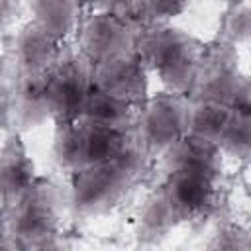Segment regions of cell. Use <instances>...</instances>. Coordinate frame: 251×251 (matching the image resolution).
Segmentation results:
<instances>
[{
	"label": "cell",
	"mask_w": 251,
	"mask_h": 251,
	"mask_svg": "<svg viewBox=\"0 0 251 251\" xmlns=\"http://www.w3.org/2000/svg\"><path fill=\"white\" fill-rule=\"evenodd\" d=\"M135 51L165 90L188 96L204 51L202 41L171 24H141Z\"/></svg>",
	"instance_id": "cell-1"
},
{
	"label": "cell",
	"mask_w": 251,
	"mask_h": 251,
	"mask_svg": "<svg viewBox=\"0 0 251 251\" xmlns=\"http://www.w3.org/2000/svg\"><path fill=\"white\" fill-rule=\"evenodd\" d=\"M147 159L139 149L120 161L82 167L71 173L69 204L78 216H98L116 208L143 169Z\"/></svg>",
	"instance_id": "cell-2"
},
{
	"label": "cell",
	"mask_w": 251,
	"mask_h": 251,
	"mask_svg": "<svg viewBox=\"0 0 251 251\" xmlns=\"http://www.w3.org/2000/svg\"><path fill=\"white\" fill-rule=\"evenodd\" d=\"M6 235L14 245L45 247L61 231V192L49 178L35 182L4 214Z\"/></svg>",
	"instance_id": "cell-3"
},
{
	"label": "cell",
	"mask_w": 251,
	"mask_h": 251,
	"mask_svg": "<svg viewBox=\"0 0 251 251\" xmlns=\"http://www.w3.org/2000/svg\"><path fill=\"white\" fill-rule=\"evenodd\" d=\"M190 98L186 94L163 90L149 94L137 108L131 133L139 151L151 157H163L184 133L188 126Z\"/></svg>",
	"instance_id": "cell-4"
},
{
	"label": "cell",
	"mask_w": 251,
	"mask_h": 251,
	"mask_svg": "<svg viewBox=\"0 0 251 251\" xmlns=\"http://www.w3.org/2000/svg\"><path fill=\"white\" fill-rule=\"evenodd\" d=\"M92 86V63L78 47L63 45L47 71L49 112L55 124L78 120Z\"/></svg>",
	"instance_id": "cell-5"
},
{
	"label": "cell",
	"mask_w": 251,
	"mask_h": 251,
	"mask_svg": "<svg viewBox=\"0 0 251 251\" xmlns=\"http://www.w3.org/2000/svg\"><path fill=\"white\" fill-rule=\"evenodd\" d=\"M247 86L249 80L239 67L237 47L216 39L214 43L204 45L188 98L220 100L231 106L233 98Z\"/></svg>",
	"instance_id": "cell-6"
},
{
	"label": "cell",
	"mask_w": 251,
	"mask_h": 251,
	"mask_svg": "<svg viewBox=\"0 0 251 251\" xmlns=\"http://www.w3.org/2000/svg\"><path fill=\"white\" fill-rule=\"evenodd\" d=\"M159 186L178 226L202 222L218 210V176L190 169H167V176Z\"/></svg>",
	"instance_id": "cell-7"
},
{
	"label": "cell",
	"mask_w": 251,
	"mask_h": 251,
	"mask_svg": "<svg viewBox=\"0 0 251 251\" xmlns=\"http://www.w3.org/2000/svg\"><path fill=\"white\" fill-rule=\"evenodd\" d=\"M139 25L110 12L92 10L78 24V51L94 65L135 49Z\"/></svg>",
	"instance_id": "cell-8"
},
{
	"label": "cell",
	"mask_w": 251,
	"mask_h": 251,
	"mask_svg": "<svg viewBox=\"0 0 251 251\" xmlns=\"http://www.w3.org/2000/svg\"><path fill=\"white\" fill-rule=\"evenodd\" d=\"M92 84L112 96L139 106L149 96V71L137 51L92 67Z\"/></svg>",
	"instance_id": "cell-9"
},
{
	"label": "cell",
	"mask_w": 251,
	"mask_h": 251,
	"mask_svg": "<svg viewBox=\"0 0 251 251\" xmlns=\"http://www.w3.org/2000/svg\"><path fill=\"white\" fill-rule=\"evenodd\" d=\"M37 173L20 131H12L0 147V212L8 208L35 182Z\"/></svg>",
	"instance_id": "cell-10"
},
{
	"label": "cell",
	"mask_w": 251,
	"mask_h": 251,
	"mask_svg": "<svg viewBox=\"0 0 251 251\" xmlns=\"http://www.w3.org/2000/svg\"><path fill=\"white\" fill-rule=\"evenodd\" d=\"M135 149L139 147L133 139L131 129H114V127L80 122L78 169L100 165V163H110V161H120Z\"/></svg>",
	"instance_id": "cell-11"
},
{
	"label": "cell",
	"mask_w": 251,
	"mask_h": 251,
	"mask_svg": "<svg viewBox=\"0 0 251 251\" xmlns=\"http://www.w3.org/2000/svg\"><path fill=\"white\" fill-rule=\"evenodd\" d=\"M61 43L49 37L33 22L24 24L14 39L12 57L16 75H43L55 63Z\"/></svg>",
	"instance_id": "cell-12"
},
{
	"label": "cell",
	"mask_w": 251,
	"mask_h": 251,
	"mask_svg": "<svg viewBox=\"0 0 251 251\" xmlns=\"http://www.w3.org/2000/svg\"><path fill=\"white\" fill-rule=\"evenodd\" d=\"M167 169H190L222 178L224 153L220 145L184 133L165 155Z\"/></svg>",
	"instance_id": "cell-13"
},
{
	"label": "cell",
	"mask_w": 251,
	"mask_h": 251,
	"mask_svg": "<svg viewBox=\"0 0 251 251\" xmlns=\"http://www.w3.org/2000/svg\"><path fill=\"white\" fill-rule=\"evenodd\" d=\"M80 6L82 0H27L29 22L65 45L80 24Z\"/></svg>",
	"instance_id": "cell-14"
},
{
	"label": "cell",
	"mask_w": 251,
	"mask_h": 251,
	"mask_svg": "<svg viewBox=\"0 0 251 251\" xmlns=\"http://www.w3.org/2000/svg\"><path fill=\"white\" fill-rule=\"evenodd\" d=\"M14 116L18 126L35 127L47 118L49 112V92H47V73L43 75H16L14 82Z\"/></svg>",
	"instance_id": "cell-15"
},
{
	"label": "cell",
	"mask_w": 251,
	"mask_h": 251,
	"mask_svg": "<svg viewBox=\"0 0 251 251\" xmlns=\"http://www.w3.org/2000/svg\"><path fill=\"white\" fill-rule=\"evenodd\" d=\"M137 108L139 106L92 86L80 110L78 120L86 124H94V126L114 127V129H131Z\"/></svg>",
	"instance_id": "cell-16"
},
{
	"label": "cell",
	"mask_w": 251,
	"mask_h": 251,
	"mask_svg": "<svg viewBox=\"0 0 251 251\" xmlns=\"http://www.w3.org/2000/svg\"><path fill=\"white\" fill-rule=\"evenodd\" d=\"M176 226L178 224L167 204V198L161 186H155L143 200L139 214H137V224H135L137 241L141 245L161 243Z\"/></svg>",
	"instance_id": "cell-17"
},
{
	"label": "cell",
	"mask_w": 251,
	"mask_h": 251,
	"mask_svg": "<svg viewBox=\"0 0 251 251\" xmlns=\"http://www.w3.org/2000/svg\"><path fill=\"white\" fill-rule=\"evenodd\" d=\"M235 112L229 104L220 100H192L190 98V110H188V126L186 133L220 143L226 129L229 127Z\"/></svg>",
	"instance_id": "cell-18"
},
{
	"label": "cell",
	"mask_w": 251,
	"mask_h": 251,
	"mask_svg": "<svg viewBox=\"0 0 251 251\" xmlns=\"http://www.w3.org/2000/svg\"><path fill=\"white\" fill-rule=\"evenodd\" d=\"M249 14L251 12H249L247 0H239V2L229 4L227 12H226V18L222 22L218 39H222V41H226L233 47H239V45L247 43L249 33H251V16Z\"/></svg>",
	"instance_id": "cell-19"
},
{
	"label": "cell",
	"mask_w": 251,
	"mask_h": 251,
	"mask_svg": "<svg viewBox=\"0 0 251 251\" xmlns=\"http://www.w3.org/2000/svg\"><path fill=\"white\" fill-rule=\"evenodd\" d=\"M218 145L222 153H227L239 161H247L251 151V118L235 114Z\"/></svg>",
	"instance_id": "cell-20"
},
{
	"label": "cell",
	"mask_w": 251,
	"mask_h": 251,
	"mask_svg": "<svg viewBox=\"0 0 251 251\" xmlns=\"http://www.w3.org/2000/svg\"><path fill=\"white\" fill-rule=\"evenodd\" d=\"M192 0H137L141 24H171Z\"/></svg>",
	"instance_id": "cell-21"
},
{
	"label": "cell",
	"mask_w": 251,
	"mask_h": 251,
	"mask_svg": "<svg viewBox=\"0 0 251 251\" xmlns=\"http://www.w3.org/2000/svg\"><path fill=\"white\" fill-rule=\"evenodd\" d=\"M249 245L247 231L239 224H222L218 226L216 233L208 247L214 249H245Z\"/></svg>",
	"instance_id": "cell-22"
},
{
	"label": "cell",
	"mask_w": 251,
	"mask_h": 251,
	"mask_svg": "<svg viewBox=\"0 0 251 251\" xmlns=\"http://www.w3.org/2000/svg\"><path fill=\"white\" fill-rule=\"evenodd\" d=\"M90 2L94 6V10H102V12H110L116 14L120 18H126L129 22H139V8H137V0H84Z\"/></svg>",
	"instance_id": "cell-23"
},
{
	"label": "cell",
	"mask_w": 251,
	"mask_h": 251,
	"mask_svg": "<svg viewBox=\"0 0 251 251\" xmlns=\"http://www.w3.org/2000/svg\"><path fill=\"white\" fill-rule=\"evenodd\" d=\"M22 6V0H0V29L14 22Z\"/></svg>",
	"instance_id": "cell-24"
},
{
	"label": "cell",
	"mask_w": 251,
	"mask_h": 251,
	"mask_svg": "<svg viewBox=\"0 0 251 251\" xmlns=\"http://www.w3.org/2000/svg\"><path fill=\"white\" fill-rule=\"evenodd\" d=\"M224 2H227V4H233V2H239V0H224Z\"/></svg>",
	"instance_id": "cell-25"
},
{
	"label": "cell",
	"mask_w": 251,
	"mask_h": 251,
	"mask_svg": "<svg viewBox=\"0 0 251 251\" xmlns=\"http://www.w3.org/2000/svg\"><path fill=\"white\" fill-rule=\"evenodd\" d=\"M82 2H84V0H82Z\"/></svg>",
	"instance_id": "cell-26"
}]
</instances>
